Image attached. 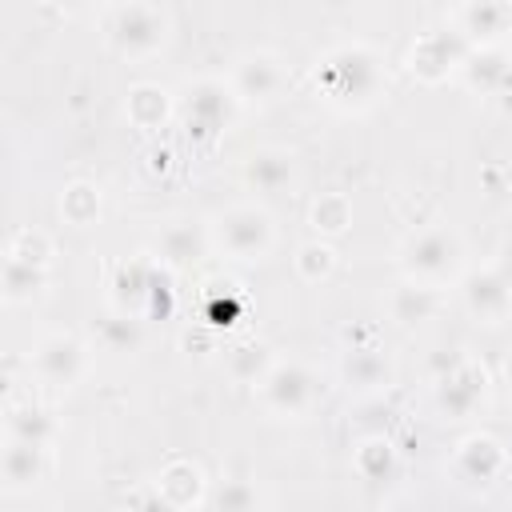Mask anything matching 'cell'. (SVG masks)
Returning a JSON list of instances; mask_svg holds the SVG:
<instances>
[{
    "instance_id": "484cf974",
    "label": "cell",
    "mask_w": 512,
    "mask_h": 512,
    "mask_svg": "<svg viewBox=\"0 0 512 512\" xmlns=\"http://www.w3.org/2000/svg\"><path fill=\"white\" fill-rule=\"evenodd\" d=\"M336 268H340L336 240L312 236V240L296 244V252H292V272H296V280H300V284H308V288L328 284V280L336 276Z\"/></svg>"
},
{
    "instance_id": "e0dca14e",
    "label": "cell",
    "mask_w": 512,
    "mask_h": 512,
    "mask_svg": "<svg viewBox=\"0 0 512 512\" xmlns=\"http://www.w3.org/2000/svg\"><path fill=\"white\" fill-rule=\"evenodd\" d=\"M156 496L168 508H208L212 500V480L204 476V468L192 456H172L164 460V468L156 472Z\"/></svg>"
},
{
    "instance_id": "3957f363",
    "label": "cell",
    "mask_w": 512,
    "mask_h": 512,
    "mask_svg": "<svg viewBox=\"0 0 512 512\" xmlns=\"http://www.w3.org/2000/svg\"><path fill=\"white\" fill-rule=\"evenodd\" d=\"M492 400V372L464 348H440L432 356V404L444 420H472Z\"/></svg>"
},
{
    "instance_id": "1f68e13d",
    "label": "cell",
    "mask_w": 512,
    "mask_h": 512,
    "mask_svg": "<svg viewBox=\"0 0 512 512\" xmlns=\"http://www.w3.org/2000/svg\"><path fill=\"white\" fill-rule=\"evenodd\" d=\"M236 316V304L220 300V296H208V324H228Z\"/></svg>"
},
{
    "instance_id": "d6a6232c",
    "label": "cell",
    "mask_w": 512,
    "mask_h": 512,
    "mask_svg": "<svg viewBox=\"0 0 512 512\" xmlns=\"http://www.w3.org/2000/svg\"><path fill=\"white\" fill-rule=\"evenodd\" d=\"M52 4H56L64 16H84V12H92L100 0H52Z\"/></svg>"
},
{
    "instance_id": "f1b7e54d",
    "label": "cell",
    "mask_w": 512,
    "mask_h": 512,
    "mask_svg": "<svg viewBox=\"0 0 512 512\" xmlns=\"http://www.w3.org/2000/svg\"><path fill=\"white\" fill-rule=\"evenodd\" d=\"M276 360V352L268 348V344H240V348H232L228 352V376L236 380V384H256L264 372H268V364Z\"/></svg>"
},
{
    "instance_id": "7c38bea8",
    "label": "cell",
    "mask_w": 512,
    "mask_h": 512,
    "mask_svg": "<svg viewBox=\"0 0 512 512\" xmlns=\"http://www.w3.org/2000/svg\"><path fill=\"white\" fill-rule=\"evenodd\" d=\"M460 308L484 324V328H500L504 320H512V284L504 280V272L488 260V264H468L460 272V280L452 284Z\"/></svg>"
},
{
    "instance_id": "7a4b0ae2",
    "label": "cell",
    "mask_w": 512,
    "mask_h": 512,
    "mask_svg": "<svg viewBox=\"0 0 512 512\" xmlns=\"http://www.w3.org/2000/svg\"><path fill=\"white\" fill-rule=\"evenodd\" d=\"M396 268L408 280H420L432 288H452L460 280V272L468 268L464 236L452 224H420L396 244Z\"/></svg>"
},
{
    "instance_id": "7402d4cb",
    "label": "cell",
    "mask_w": 512,
    "mask_h": 512,
    "mask_svg": "<svg viewBox=\"0 0 512 512\" xmlns=\"http://www.w3.org/2000/svg\"><path fill=\"white\" fill-rule=\"evenodd\" d=\"M124 116H128V124L140 128V132H160V128L176 116V96H172L168 88L152 84V80H140V84H132L128 96H124Z\"/></svg>"
},
{
    "instance_id": "836d02e7",
    "label": "cell",
    "mask_w": 512,
    "mask_h": 512,
    "mask_svg": "<svg viewBox=\"0 0 512 512\" xmlns=\"http://www.w3.org/2000/svg\"><path fill=\"white\" fill-rule=\"evenodd\" d=\"M492 264H496V268L504 272V280L512 284V244H504V248H500V252L492 256Z\"/></svg>"
},
{
    "instance_id": "44dd1931",
    "label": "cell",
    "mask_w": 512,
    "mask_h": 512,
    "mask_svg": "<svg viewBox=\"0 0 512 512\" xmlns=\"http://www.w3.org/2000/svg\"><path fill=\"white\" fill-rule=\"evenodd\" d=\"M52 288V264H32L24 256L4 252V268H0V296L8 308H24L44 300Z\"/></svg>"
},
{
    "instance_id": "8fae6325",
    "label": "cell",
    "mask_w": 512,
    "mask_h": 512,
    "mask_svg": "<svg viewBox=\"0 0 512 512\" xmlns=\"http://www.w3.org/2000/svg\"><path fill=\"white\" fill-rule=\"evenodd\" d=\"M224 76H228V84H232V92L240 96L244 108L276 104L284 96V88H288V64L272 48H248V52H240L228 64Z\"/></svg>"
},
{
    "instance_id": "5bb4252c",
    "label": "cell",
    "mask_w": 512,
    "mask_h": 512,
    "mask_svg": "<svg viewBox=\"0 0 512 512\" xmlns=\"http://www.w3.org/2000/svg\"><path fill=\"white\" fill-rule=\"evenodd\" d=\"M240 184L256 196H280L300 184V160L284 144H260L240 160Z\"/></svg>"
},
{
    "instance_id": "52a82bcc",
    "label": "cell",
    "mask_w": 512,
    "mask_h": 512,
    "mask_svg": "<svg viewBox=\"0 0 512 512\" xmlns=\"http://www.w3.org/2000/svg\"><path fill=\"white\" fill-rule=\"evenodd\" d=\"M240 108H244V104H240V96L232 92L228 76H192V80L180 88V96H176V116H180L188 140H196V144L220 140V136L236 124Z\"/></svg>"
},
{
    "instance_id": "6da1fadb",
    "label": "cell",
    "mask_w": 512,
    "mask_h": 512,
    "mask_svg": "<svg viewBox=\"0 0 512 512\" xmlns=\"http://www.w3.org/2000/svg\"><path fill=\"white\" fill-rule=\"evenodd\" d=\"M316 96L340 116H364L388 96V60L372 40H340L312 64Z\"/></svg>"
},
{
    "instance_id": "30bf717a",
    "label": "cell",
    "mask_w": 512,
    "mask_h": 512,
    "mask_svg": "<svg viewBox=\"0 0 512 512\" xmlns=\"http://www.w3.org/2000/svg\"><path fill=\"white\" fill-rule=\"evenodd\" d=\"M468 40L456 32V28H428V32H420L412 44H408V52H404V72L416 80V84H424V88H436V84H444V80H452L456 72H460V64L468 60Z\"/></svg>"
},
{
    "instance_id": "2e32d148",
    "label": "cell",
    "mask_w": 512,
    "mask_h": 512,
    "mask_svg": "<svg viewBox=\"0 0 512 512\" xmlns=\"http://www.w3.org/2000/svg\"><path fill=\"white\" fill-rule=\"evenodd\" d=\"M44 472H48V444L20 440V436L0 440V488H4V496H20V492L40 488Z\"/></svg>"
},
{
    "instance_id": "f546056e",
    "label": "cell",
    "mask_w": 512,
    "mask_h": 512,
    "mask_svg": "<svg viewBox=\"0 0 512 512\" xmlns=\"http://www.w3.org/2000/svg\"><path fill=\"white\" fill-rule=\"evenodd\" d=\"M4 252H12V256H24V260H32V264H52V260H56V240H52L44 228H32V224H24V228H16V232L8 236Z\"/></svg>"
},
{
    "instance_id": "83f0119b",
    "label": "cell",
    "mask_w": 512,
    "mask_h": 512,
    "mask_svg": "<svg viewBox=\"0 0 512 512\" xmlns=\"http://www.w3.org/2000/svg\"><path fill=\"white\" fill-rule=\"evenodd\" d=\"M56 208H60V220H64V224H72V228H88V224L100 220L104 196H100V188H96L92 180H68V184L60 188Z\"/></svg>"
},
{
    "instance_id": "e575fe53",
    "label": "cell",
    "mask_w": 512,
    "mask_h": 512,
    "mask_svg": "<svg viewBox=\"0 0 512 512\" xmlns=\"http://www.w3.org/2000/svg\"><path fill=\"white\" fill-rule=\"evenodd\" d=\"M504 380H508V384H512V352H508V356H504Z\"/></svg>"
},
{
    "instance_id": "4316f807",
    "label": "cell",
    "mask_w": 512,
    "mask_h": 512,
    "mask_svg": "<svg viewBox=\"0 0 512 512\" xmlns=\"http://www.w3.org/2000/svg\"><path fill=\"white\" fill-rule=\"evenodd\" d=\"M308 224H312V232L316 236H324V240H340V236H348V228H352V196L348 192H320L312 204H308Z\"/></svg>"
},
{
    "instance_id": "4fadbf2b",
    "label": "cell",
    "mask_w": 512,
    "mask_h": 512,
    "mask_svg": "<svg viewBox=\"0 0 512 512\" xmlns=\"http://www.w3.org/2000/svg\"><path fill=\"white\" fill-rule=\"evenodd\" d=\"M336 380L344 384V392L352 400H380L392 384H396V364L392 356L372 344V340H356L340 352L336 360Z\"/></svg>"
},
{
    "instance_id": "ffe728a7",
    "label": "cell",
    "mask_w": 512,
    "mask_h": 512,
    "mask_svg": "<svg viewBox=\"0 0 512 512\" xmlns=\"http://www.w3.org/2000/svg\"><path fill=\"white\" fill-rule=\"evenodd\" d=\"M456 80L476 92V96H500L512 88V52L504 48H472L468 60L460 64Z\"/></svg>"
},
{
    "instance_id": "5b68a950",
    "label": "cell",
    "mask_w": 512,
    "mask_h": 512,
    "mask_svg": "<svg viewBox=\"0 0 512 512\" xmlns=\"http://www.w3.org/2000/svg\"><path fill=\"white\" fill-rule=\"evenodd\" d=\"M104 44L128 60H152L172 44V16L160 0H120L104 20Z\"/></svg>"
},
{
    "instance_id": "8d00e7d4",
    "label": "cell",
    "mask_w": 512,
    "mask_h": 512,
    "mask_svg": "<svg viewBox=\"0 0 512 512\" xmlns=\"http://www.w3.org/2000/svg\"><path fill=\"white\" fill-rule=\"evenodd\" d=\"M508 52H512V40H508Z\"/></svg>"
},
{
    "instance_id": "d590c367",
    "label": "cell",
    "mask_w": 512,
    "mask_h": 512,
    "mask_svg": "<svg viewBox=\"0 0 512 512\" xmlns=\"http://www.w3.org/2000/svg\"><path fill=\"white\" fill-rule=\"evenodd\" d=\"M448 4H452V8H460V4H464V0H448Z\"/></svg>"
},
{
    "instance_id": "cb8c5ba5",
    "label": "cell",
    "mask_w": 512,
    "mask_h": 512,
    "mask_svg": "<svg viewBox=\"0 0 512 512\" xmlns=\"http://www.w3.org/2000/svg\"><path fill=\"white\" fill-rule=\"evenodd\" d=\"M56 416L40 404V400H8L4 408V436H20V440H36V444H56Z\"/></svg>"
},
{
    "instance_id": "4dcf8cb0",
    "label": "cell",
    "mask_w": 512,
    "mask_h": 512,
    "mask_svg": "<svg viewBox=\"0 0 512 512\" xmlns=\"http://www.w3.org/2000/svg\"><path fill=\"white\" fill-rule=\"evenodd\" d=\"M208 504L228 508V512H240V508H256V504H260V492H256L252 480H224V484L212 492Z\"/></svg>"
},
{
    "instance_id": "8992f818",
    "label": "cell",
    "mask_w": 512,
    "mask_h": 512,
    "mask_svg": "<svg viewBox=\"0 0 512 512\" xmlns=\"http://www.w3.org/2000/svg\"><path fill=\"white\" fill-rule=\"evenodd\" d=\"M252 396L276 420H304V416L316 412V404L324 396V384H320V372L308 360L276 356L268 364V372L252 384Z\"/></svg>"
},
{
    "instance_id": "ac0fdd59",
    "label": "cell",
    "mask_w": 512,
    "mask_h": 512,
    "mask_svg": "<svg viewBox=\"0 0 512 512\" xmlns=\"http://www.w3.org/2000/svg\"><path fill=\"white\" fill-rule=\"evenodd\" d=\"M212 248V236H208V220H164L156 228V240H152V256L164 260L168 268H184L192 260H200L204 252Z\"/></svg>"
},
{
    "instance_id": "d4e9b609",
    "label": "cell",
    "mask_w": 512,
    "mask_h": 512,
    "mask_svg": "<svg viewBox=\"0 0 512 512\" xmlns=\"http://www.w3.org/2000/svg\"><path fill=\"white\" fill-rule=\"evenodd\" d=\"M96 344H100L104 352H116V356L140 352V348H144V316L108 304V312H104V320H100V328H96Z\"/></svg>"
},
{
    "instance_id": "d6986e66",
    "label": "cell",
    "mask_w": 512,
    "mask_h": 512,
    "mask_svg": "<svg viewBox=\"0 0 512 512\" xmlns=\"http://www.w3.org/2000/svg\"><path fill=\"white\" fill-rule=\"evenodd\" d=\"M444 292H448V288H432V284H420V280L400 276V280L388 288V300H384L388 320L400 324V328L428 324V320H436V312H440V304H444Z\"/></svg>"
},
{
    "instance_id": "9c48e42d",
    "label": "cell",
    "mask_w": 512,
    "mask_h": 512,
    "mask_svg": "<svg viewBox=\"0 0 512 512\" xmlns=\"http://www.w3.org/2000/svg\"><path fill=\"white\" fill-rule=\"evenodd\" d=\"M92 368V344L68 328L44 332L28 352V372L48 388H76Z\"/></svg>"
},
{
    "instance_id": "603a6c76",
    "label": "cell",
    "mask_w": 512,
    "mask_h": 512,
    "mask_svg": "<svg viewBox=\"0 0 512 512\" xmlns=\"http://www.w3.org/2000/svg\"><path fill=\"white\" fill-rule=\"evenodd\" d=\"M352 472H356L364 484H388V480H396V472H400V452H396L392 436H384V432H364V436L352 444Z\"/></svg>"
},
{
    "instance_id": "ba28073f",
    "label": "cell",
    "mask_w": 512,
    "mask_h": 512,
    "mask_svg": "<svg viewBox=\"0 0 512 512\" xmlns=\"http://www.w3.org/2000/svg\"><path fill=\"white\" fill-rule=\"evenodd\" d=\"M508 468H512V456H508L504 440L492 436V432L460 436L452 456H448V480L464 496H488L508 476Z\"/></svg>"
},
{
    "instance_id": "9a60e30c",
    "label": "cell",
    "mask_w": 512,
    "mask_h": 512,
    "mask_svg": "<svg viewBox=\"0 0 512 512\" xmlns=\"http://www.w3.org/2000/svg\"><path fill=\"white\" fill-rule=\"evenodd\" d=\"M452 28L468 48H504L512 40V4L508 0H464L452 16Z\"/></svg>"
},
{
    "instance_id": "277c9868",
    "label": "cell",
    "mask_w": 512,
    "mask_h": 512,
    "mask_svg": "<svg viewBox=\"0 0 512 512\" xmlns=\"http://www.w3.org/2000/svg\"><path fill=\"white\" fill-rule=\"evenodd\" d=\"M208 236H212V252L240 260V264L268 260L276 240H280L276 216L260 200H236V204L216 208L208 216Z\"/></svg>"
}]
</instances>
